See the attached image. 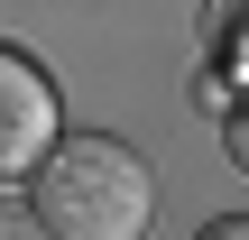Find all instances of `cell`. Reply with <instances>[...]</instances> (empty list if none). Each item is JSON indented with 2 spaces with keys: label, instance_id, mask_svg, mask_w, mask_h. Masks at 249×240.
I'll return each mask as SVG.
<instances>
[{
  "label": "cell",
  "instance_id": "obj_1",
  "mask_svg": "<svg viewBox=\"0 0 249 240\" xmlns=\"http://www.w3.org/2000/svg\"><path fill=\"white\" fill-rule=\"evenodd\" d=\"M28 203H37L46 240H139L148 213H157V176L139 166V148H120L102 129H74L28 176Z\"/></svg>",
  "mask_w": 249,
  "mask_h": 240
},
{
  "label": "cell",
  "instance_id": "obj_4",
  "mask_svg": "<svg viewBox=\"0 0 249 240\" xmlns=\"http://www.w3.org/2000/svg\"><path fill=\"white\" fill-rule=\"evenodd\" d=\"M203 240H249V213H222V222H203Z\"/></svg>",
  "mask_w": 249,
  "mask_h": 240
},
{
  "label": "cell",
  "instance_id": "obj_3",
  "mask_svg": "<svg viewBox=\"0 0 249 240\" xmlns=\"http://www.w3.org/2000/svg\"><path fill=\"white\" fill-rule=\"evenodd\" d=\"M222 148H231V166H240V176H249V92H240V102H231V120H222Z\"/></svg>",
  "mask_w": 249,
  "mask_h": 240
},
{
  "label": "cell",
  "instance_id": "obj_2",
  "mask_svg": "<svg viewBox=\"0 0 249 240\" xmlns=\"http://www.w3.org/2000/svg\"><path fill=\"white\" fill-rule=\"evenodd\" d=\"M46 157H55V83L18 46H0V185L37 176Z\"/></svg>",
  "mask_w": 249,
  "mask_h": 240
}]
</instances>
